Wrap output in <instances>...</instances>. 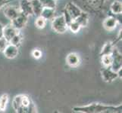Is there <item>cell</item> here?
<instances>
[{
    "mask_svg": "<svg viewBox=\"0 0 122 113\" xmlns=\"http://www.w3.org/2000/svg\"><path fill=\"white\" fill-rule=\"evenodd\" d=\"M121 105L113 106L99 103H93L84 106L74 107L73 110L76 112L82 113H119L121 112Z\"/></svg>",
    "mask_w": 122,
    "mask_h": 113,
    "instance_id": "6da1fadb",
    "label": "cell"
},
{
    "mask_svg": "<svg viewBox=\"0 0 122 113\" xmlns=\"http://www.w3.org/2000/svg\"><path fill=\"white\" fill-rule=\"evenodd\" d=\"M12 107L18 113H34L37 112L36 107L30 97L24 94L18 95L12 100Z\"/></svg>",
    "mask_w": 122,
    "mask_h": 113,
    "instance_id": "7a4b0ae2",
    "label": "cell"
},
{
    "mask_svg": "<svg viewBox=\"0 0 122 113\" xmlns=\"http://www.w3.org/2000/svg\"><path fill=\"white\" fill-rule=\"evenodd\" d=\"M52 30L57 33H65L68 30V23L64 18V16H58L54 18L52 21Z\"/></svg>",
    "mask_w": 122,
    "mask_h": 113,
    "instance_id": "3957f363",
    "label": "cell"
},
{
    "mask_svg": "<svg viewBox=\"0 0 122 113\" xmlns=\"http://www.w3.org/2000/svg\"><path fill=\"white\" fill-rule=\"evenodd\" d=\"M112 63L111 65V69L114 72H117L119 69L122 68V56L121 54L116 48H113L112 52Z\"/></svg>",
    "mask_w": 122,
    "mask_h": 113,
    "instance_id": "277c9868",
    "label": "cell"
},
{
    "mask_svg": "<svg viewBox=\"0 0 122 113\" xmlns=\"http://www.w3.org/2000/svg\"><path fill=\"white\" fill-rule=\"evenodd\" d=\"M101 75L102 79L106 82H112L118 77L117 73L111 69V66H103L101 69Z\"/></svg>",
    "mask_w": 122,
    "mask_h": 113,
    "instance_id": "5b68a950",
    "label": "cell"
},
{
    "mask_svg": "<svg viewBox=\"0 0 122 113\" xmlns=\"http://www.w3.org/2000/svg\"><path fill=\"white\" fill-rule=\"evenodd\" d=\"M27 20H28V16L20 13L16 18L11 20V24L15 28H16L17 30H20L26 26Z\"/></svg>",
    "mask_w": 122,
    "mask_h": 113,
    "instance_id": "8992f818",
    "label": "cell"
},
{
    "mask_svg": "<svg viewBox=\"0 0 122 113\" xmlns=\"http://www.w3.org/2000/svg\"><path fill=\"white\" fill-rule=\"evenodd\" d=\"M65 10L68 12V14L70 15L71 18L73 20L76 19L82 12V11L73 2H69L67 4Z\"/></svg>",
    "mask_w": 122,
    "mask_h": 113,
    "instance_id": "52a82bcc",
    "label": "cell"
},
{
    "mask_svg": "<svg viewBox=\"0 0 122 113\" xmlns=\"http://www.w3.org/2000/svg\"><path fill=\"white\" fill-rule=\"evenodd\" d=\"M21 12H20L19 8H17L15 6H8L5 7L4 9V15L5 16V18L9 20L10 21L16 18Z\"/></svg>",
    "mask_w": 122,
    "mask_h": 113,
    "instance_id": "ba28073f",
    "label": "cell"
},
{
    "mask_svg": "<svg viewBox=\"0 0 122 113\" xmlns=\"http://www.w3.org/2000/svg\"><path fill=\"white\" fill-rule=\"evenodd\" d=\"M19 9L22 14L28 17L33 15L31 2L29 0H20L19 4Z\"/></svg>",
    "mask_w": 122,
    "mask_h": 113,
    "instance_id": "9c48e42d",
    "label": "cell"
},
{
    "mask_svg": "<svg viewBox=\"0 0 122 113\" xmlns=\"http://www.w3.org/2000/svg\"><path fill=\"white\" fill-rule=\"evenodd\" d=\"M2 53L8 59H14L18 54V47L9 43Z\"/></svg>",
    "mask_w": 122,
    "mask_h": 113,
    "instance_id": "30bf717a",
    "label": "cell"
},
{
    "mask_svg": "<svg viewBox=\"0 0 122 113\" xmlns=\"http://www.w3.org/2000/svg\"><path fill=\"white\" fill-rule=\"evenodd\" d=\"M19 32V30L15 28L10 23L7 26L3 27V36L9 41L12 38H13L16 34Z\"/></svg>",
    "mask_w": 122,
    "mask_h": 113,
    "instance_id": "8fae6325",
    "label": "cell"
},
{
    "mask_svg": "<svg viewBox=\"0 0 122 113\" xmlns=\"http://www.w3.org/2000/svg\"><path fill=\"white\" fill-rule=\"evenodd\" d=\"M117 24V20L114 17H108L103 22V27L108 31L115 30Z\"/></svg>",
    "mask_w": 122,
    "mask_h": 113,
    "instance_id": "7c38bea8",
    "label": "cell"
},
{
    "mask_svg": "<svg viewBox=\"0 0 122 113\" xmlns=\"http://www.w3.org/2000/svg\"><path fill=\"white\" fill-rule=\"evenodd\" d=\"M66 62L68 65L71 67H76L81 63V59H80L79 55L76 53H71L67 56Z\"/></svg>",
    "mask_w": 122,
    "mask_h": 113,
    "instance_id": "4fadbf2b",
    "label": "cell"
},
{
    "mask_svg": "<svg viewBox=\"0 0 122 113\" xmlns=\"http://www.w3.org/2000/svg\"><path fill=\"white\" fill-rule=\"evenodd\" d=\"M40 16L43 17L46 20H52L55 16V8H43Z\"/></svg>",
    "mask_w": 122,
    "mask_h": 113,
    "instance_id": "5bb4252c",
    "label": "cell"
},
{
    "mask_svg": "<svg viewBox=\"0 0 122 113\" xmlns=\"http://www.w3.org/2000/svg\"><path fill=\"white\" fill-rule=\"evenodd\" d=\"M75 20L81 25V27H86L88 25V23H89V15H88L87 13L82 11L81 14L75 19Z\"/></svg>",
    "mask_w": 122,
    "mask_h": 113,
    "instance_id": "9a60e30c",
    "label": "cell"
},
{
    "mask_svg": "<svg viewBox=\"0 0 122 113\" xmlns=\"http://www.w3.org/2000/svg\"><path fill=\"white\" fill-rule=\"evenodd\" d=\"M30 2L33 8V14H35L36 16H40L43 7L42 6L40 0H30Z\"/></svg>",
    "mask_w": 122,
    "mask_h": 113,
    "instance_id": "2e32d148",
    "label": "cell"
},
{
    "mask_svg": "<svg viewBox=\"0 0 122 113\" xmlns=\"http://www.w3.org/2000/svg\"><path fill=\"white\" fill-rule=\"evenodd\" d=\"M111 11L115 14H121L122 13V3L119 1H115L110 6Z\"/></svg>",
    "mask_w": 122,
    "mask_h": 113,
    "instance_id": "e0dca14e",
    "label": "cell"
},
{
    "mask_svg": "<svg viewBox=\"0 0 122 113\" xmlns=\"http://www.w3.org/2000/svg\"><path fill=\"white\" fill-rule=\"evenodd\" d=\"M114 48V44L112 41H108L106 44L104 45V46L102 48L101 51V56L104 55V54H112V52Z\"/></svg>",
    "mask_w": 122,
    "mask_h": 113,
    "instance_id": "ac0fdd59",
    "label": "cell"
},
{
    "mask_svg": "<svg viewBox=\"0 0 122 113\" xmlns=\"http://www.w3.org/2000/svg\"><path fill=\"white\" fill-rule=\"evenodd\" d=\"M8 99H9V97H8V95L6 94H2L0 97V111L1 112L5 111L8 103Z\"/></svg>",
    "mask_w": 122,
    "mask_h": 113,
    "instance_id": "d6986e66",
    "label": "cell"
},
{
    "mask_svg": "<svg viewBox=\"0 0 122 113\" xmlns=\"http://www.w3.org/2000/svg\"><path fill=\"white\" fill-rule=\"evenodd\" d=\"M68 27L69 30L72 32L73 33H77L80 31V30H81V25H80L76 20H72V21H71L68 24Z\"/></svg>",
    "mask_w": 122,
    "mask_h": 113,
    "instance_id": "ffe728a7",
    "label": "cell"
},
{
    "mask_svg": "<svg viewBox=\"0 0 122 113\" xmlns=\"http://www.w3.org/2000/svg\"><path fill=\"white\" fill-rule=\"evenodd\" d=\"M101 61L103 66H111L112 63V54H104V55L101 56Z\"/></svg>",
    "mask_w": 122,
    "mask_h": 113,
    "instance_id": "44dd1931",
    "label": "cell"
},
{
    "mask_svg": "<svg viewBox=\"0 0 122 113\" xmlns=\"http://www.w3.org/2000/svg\"><path fill=\"white\" fill-rule=\"evenodd\" d=\"M40 2L43 8H56V0H40Z\"/></svg>",
    "mask_w": 122,
    "mask_h": 113,
    "instance_id": "7402d4cb",
    "label": "cell"
},
{
    "mask_svg": "<svg viewBox=\"0 0 122 113\" xmlns=\"http://www.w3.org/2000/svg\"><path fill=\"white\" fill-rule=\"evenodd\" d=\"M46 20L41 16H37V18L35 20V26L38 29H43L46 25Z\"/></svg>",
    "mask_w": 122,
    "mask_h": 113,
    "instance_id": "603a6c76",
    "label": "cell"
},
{
    "mask_svg": "<svg viewBox=\"0 0 122 113\" xmlns=\"http://www.w3.org/2000/svg\"><path fill=\"white\" fill-rule=\"evenodd\" d=\"M21 40H22V37L20 36V32H18V34H16L12 39L9 41V43L10 44H12L14 45H16V46H18L20 45V42H21Z\"/></svg>",
    "mask_w": 122,
    "mask_h": 113,
    "instance_id": "cb8c5ba5",
    "label": "cell"
},
{
    "mask_svg": "<svg viewBox=\"0 0 122 113\" xmlns=\"http://www.w3.org/2000/svg\"><path fill=\"white\" fill-rule=\"evenodd\" d=\"M8 44H9V41L4 36L0 38V52H3V51L5 49Z\"/></svg>",
    "mask_w": 122,
    "mask_h": 113,
    "instance_id": "d4e9b609",
    "label": "cell"
},
{
    "mask_svg": "<svg viewBox=\"0 0 122 113\" xmlns=\"http://www.w3.org/2000/svg\"><path fill=\"white\" fill-rule=\"evenodd\" d=\"M42 51L39 49H34L32 51V56L35 58V59H40L42 57Z\"/></svg>",
    "mask_w": 122,
    "mask_h": 113,
    "instance_id": "484cf974",
    "label": "cell"
},
{
    "mask_svg": "<svg viewBox=\"0 0 122 113\" xmlns=\"http://www.w3.org/2000/svg\"><path fill=\"white\" fill-rule=\"evenodd\" d=\"M10 1H8V0H0V8H2L5 6L6 4H8Z\"/></svg>",
    "mask_w": 122,
    "mask_h": 113,
    "instance_id": "4316f807",
    "label": "cell"
},
{
    "mask_svg": "<svg viewBox=\"0 0 122 113\" xmlns=\"http://www.w3.org/2000/svg\"><path fill=\"white\" fill-rule=\"evenodd\" d=\"M3 25L0 23V38L3 36Z\"/></svg>",
    "mask_w": 122,
    "mask_h": 113,
    "instance_id": "83f0119b",
    "label": "cell"
},
{
    "mask_svg": "<svg viewBox=\"0 0 122 113\" xmlns=\"http://www.w3.org/2000/svg\"><path fill=\"white\" fill-rule=\"evenodd\" d=\"M8 1H11V0H8Z\"/></svg>",
    "mask_w": 122,
    "mask_h": 113,
    "instance_id": "f1b7e54d",
    "label": "cell"
},
{
    "mask_svg": "<svg viewBox=\"0 0 122 113\" xmlns=\"http://www.w3.org/2000/svg\"><path fill=\"white\" fill-rule=\"evenodd\" d=\"M29 1H30V0H29Z\"/></svg>",
    "mask_w": 122,
    "mask_h": 113,
    "instance_id": "f546056e",
    "label": "cell"
}]
</instances>
